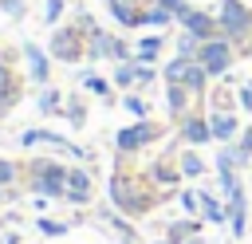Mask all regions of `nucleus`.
Segmentation results:
<instances>
[{
    "instance_id": "f257e3e1",
    "label": "nucleus",
    "mask_w": 252,
    "mask_h": 244,
    "mask_svg": "<svg viewBox=\"0 0 252 244\" xmlns=\"http://www.w3.org/2000/svg\"><path fill=\"white\" fill-rule=\"evenodd\" d=\"M106 189H110V205H114V213H122V216H142V213L154 209L150 189H146L142 177H134L130 169H114L110 181H106Z\"/></svg>"
},
{
    "instance_id": "f03ea898",
    "label": "nucleus",
    "mask_w": 252,
    "mask_h": 244,
    "mask_svg": "<svg viewBox=\"0 0 252 244\" xmlns=\"http://www.w3.org/2000/svg\"><path fill=\"white\" fill-rule=\"evenodd\" d=\"M28 185H32L35 197L59 201L63 189H67V165H59V161H32L28 165Z\"/></svg>"
},
{
    "instance_id": "7ed1b4c3",
    "label": "nucleus",
    "mask_w": 252,
    "mask_h": 244,
    "mask_svg": "<svg viewBox=\"0 0 252 244\" xmlns=\"http://www.w3.org/2000/svg\"><path fill=\"white\" fill-rule=\"evenodd\" d=\"M217 28H220V35L228 43H248V35H252V8H244L240 0H220Z\"/></svg>"
},
{
    "instance_id": "20e7f679",
    "label": "nucleus",
    "mask_w": 252,
    "mask_h": 244,
    "mask_svg": "<svg viewBox=\"0 0 252 244\" xmlns=\"http://www.w3.org/2000/svg\"><path fill=\"white\" fill-rule=\"evenodd\" d=\"M47 51H51V59H59V63H79V59L87 55V35H83L75 24H67V28H55V31H51V43H47Z\"/></svg>"
},
{
    "instance_id": "39448f33",
    "label": "nucleus",
    "mask_w": 252,
    "mask_h": 244,
    "mask_svg": "<svg viewBox=\"0 0 252 244\" xmlns=\"http://www.w3.org/2000/svg\"><path fill=\"white\" fill-rule=\"evenodd\" d=\"M158 134H161V126H158V122H150V118H138L134 126L118 130V138H114V150H118V157H130V153L146 150V146H150Z\"/></svg>"
},
{
    "instance_id": "423d86ee",
    "label": "nucleus",
    "mask_w": 252,
    "mask_h": 244,
    "mask_svg": "<svg viewBox=\"0 0 252 244\" xmlns=\"http://www.w3.org/2000/svg\"><path fill=\"white\" fill-rule=\"evenodd\" d=\"M165 83H181L189 94H201L205 91V83H209V71L197 63V59H173L169 67H165Z\"/></svg>"
},
{
    "instance_id": "0eeeda50",
    "label": "nucleus",
    "mask_w": 252,
    "mask_h": 244,
    "mask_svg": "<svg viewBox=\"0 0 252 244\" xmlns=\"http://www.w3.org/2000/svg\"><path fill=\"white\" fill-rule=\"evenodd\" d=\"M197 63H201L209 75H224V71H228V63H232V43H228L224 35L205 39V43L197 47Z\"/></svg>"
},
{
    "instance_id": "6e6552de",
    "label": "nucleus",
    "mask_w": 252,
    "mask_h": 244,
    "mask_svg": "<svg viewBox=\"0 0 252 244\" xmlns=\"http://www.w3.org/2000/svg\"><path fill=\"white\" fill-rule=\"evenodd\" d=\"M177 20H181V28H185V31H193L197 39H213V35H220V28H217V16H209V12L193 8V4H185V8L177 12Z\"/></svg>"
},
{
    "instance_id": "1a4fd4ad",
    "label": "nucleus",
    "mask_w": 252,
    "mask_h": 244,
    "mask_svg": "<svg viewBox=\"0 0 252 244\" xmlns=\"http://www.w3.org/2000/svg\"><path fill=\"white\" fill-rule=\"evenodd\" d=\"M91 173L87 169H67V189H63V201H71V205H87L91 201Z\"/></svg>"
},
{
    "instance_id": "9d476101",
    "label": "nucleus",
    "mask_w": 252,
    "mask_h": 244,
    "mask_svg": "<svg viewBox=\"0 0 252 244\" xmlns=\"http://www.w3.org/2000/svg\"><path fill=\"white\" fill-rule=\"evenodd\" d=\"M181 138H185L189 146H205V142L213 138L209 118H205V114H185V118H181Z\"/></svg>"
},
{
    "instance_id": "9b49d317",
    "label": "nucleus",
    "mask_w": 252,
    "mask_h": 244,
    "mask_svg": "<svg viewBox=\"0 0 252 244\" xmlns=\"http://www.w3.org/2000/svg\"><path fill=\"white\" fill-rule=\"evenodd\" d=\"M16 102H20V79L8 63H0V114H8Z\"/></svg>"
},
{
    "instance_id": "f8f14e48",
    "label": "nucleus",
    "mask_w": 252,
    "mask_h": 244,
    "mask_svg": "<svg viewBox=\"0 0 252 244\" xmlns=\"http://www.w3.org/2000/svg\"><path fill=\"white\" fill-rule=\"evenodd\" d=\"M110 12L122 28H142V0H110Z\"/></svg>"
},
{
    "instance_id": "ddd939ff",
    "label": "nucleus",
    "mask_w": 252,
    "mask_h": 244,
    "mask_svg": "<svg viewBox=\"0 0 252 244\" xmlns=\"http://www.w3.org/2000/svg\"><path fill=\"white\" fill-rule=\"evenodd\" d=\"M158 189H177V181H181V173L173 169V161L165 157V161H158V165H150V173H146Z\"/></svg>"
},
{
    "instance_id": "4468645a",
    "label": "nucleus",
    "mask_w": 252,
    "mask_h": 244,
    "mask_svg": "<svg viewBox=\"0 0 252 244\" xmlns=\"http://www.w3.org/2000/svg\"><path fill=\"white\" fill-rule=\"evenodd\" d=\"M24 59H28L32 79H35V83H47V75H51V71H47V55H43L35 43H24Z\"/></svg>"
},
{
    "instance_id": "2eb2a0df",
    "label": "nucleus",
    "mask_w": 252,
    "mask_h": 244,
    "mask_svg": "<svg viewBox=\"0 0 252 244\" xmlns=\"http://www.w3.org/2000/svg\"><path fill=\"white\" fill-rule=\"evenodd\" d=\"M224 201H228V205H224V209H228V224H232V232L240 236V232H244V189L236 185Z\"/></svg>"
},
{
    "instance_id": "dca6fc26",
    "label": "nucleus",
    "mask_w": 252,
    "mask_h": 244,
    "mask_svg": "<svg viewBox=\"0 0 252 244\" xmlns=\"http://www.w3.org/2000/svg\"><path fill=\"white\" fill-rule=\"evenodd\" d=\"M209 130H213V138H217V142H228V138L236 134V118H232L228 110H217V114L209 118Z\"/></svg>"
},
{
    "instance_id": "f3484780",
    "label": "nucleus",
    "mask_w": 252,
    "mask_h": 244,
    "mask_svg": "<svg viewBox=\"0 0 252 244\" xmlns=\"http://www.w3.org/2000/svg\"><path fill=\"white\" fill-rule=\"evenodd\" d=\"M185 98H189V91L181 87V83H165V102H169V114L181 122L185 118Z\"/></svg>"
},
{
    "instance_id": "a211bd4d",
    "label": "nucleus",
    "mask_w": 252,
    "mask_h": 244,
    "mask_svg": "<svg viewBox=\"0 0 252 244\" xmlns=\"http://www.w3.org/2000/svg\"><path fill=\"white\" fill-rule=\"evenodd\" d=\"M201 216H205V220H213V224H220V220H228V209H224L209 189H201Z\"/></svg>"
},
{
    "instance_id": "6ab92c4d",
    "label": "nucleus",
    "mask_w": 252,
    "mask_h": 244,
    "mask_svg": "<svg viewBox=\"0 0 252 244\" xmlns=\"http://www.w3.org/2000/svg\"><path fill=\"white\" fill-rule=\"evenodd\" d=\"M158 51H161V35H142V43L134 47V59L138 63H154Z\"/></svg>"
},
{
    "instance_id": "aec40b11",
    "label": "nucleus",
    "mask_w": 252,
    "mask_h": 244,
    "mask_svg": "<svg viewBox=\"0 0 252 244\" xmlns=\"http://www.w3.org/2000/svg\"><path fill=\"white\" fill-rule=\"evenodd\" d=\"M197 228H201L197 220H177V224H169L165 232H169L173 244H189V240H197Z\"/></svg>"
},
{
    "instance_id": "412c9836",
    "label": "nucleus",
    "mask_w": 252,
    "mask_h": 244,
    "mask_svg": "<svg viewBox=\"0 0 252 244\" xmlns=\"http://www.w3.org/2000/svg\"><path fill=\"white\" fill-rule=\"evenodd\" d=\"M201 43H205V39H197L193 31H181V35H177V55H181V59H197V47H201Z\"/></svg>"
},
{
    "instance_id": "4be33fe9",
    "label": "nucleus",
    "mask_w": 252,
    "mask_h": 244,
    "mask_svg": "<svg viewBox=\"0 0 252 244\" xmlns=\"http://www.w3.org/2000/svg\"><path fill=\"white\" fill-rule=\"evenodd\" d=\"M173 20V12H165L161 4H150L146 12H142V24H150V28H161V24H169Z\"/></svg>"
},
{
    "instance_id": "5701e85b",
    "label": "nucleus",
    "mask_w": 252,
    "mask_h": 244,
    "mask_svg": "<svg viewBox=\"0 0 252 244\" xmlns=\"http://www.w3.org/2000/svg\"><path fill=\"white\" fill-rule=\"evenodd\" d=\"M59 102H63V94H59L55 87H43V94H39V110H43V114H59V110H63Z\"/></svg>"
},
{
    "instance_id": "b1692460",
    "label": "nucleus",
    "mask_w": 252,
    "mask_h": 244,
    "mask_svg": "<svg viewBox=\"0 0 252 244\" xmlns=\"http://www.w3.org/2000/svg\"><path fill=\"white\" fill-rule=\"evenodd\" d=\"M177 165H181V173H185V177H201V173H205V161H201L197 153H181V157H177Z\"/></svg>"
},
{
    "instance_id": "393cba45",
    "label": "nucleus",
    "mask_w": 252,
    "mask_h": 244,
    "mask_svg": "<svg viewBox=\"0 0 252 244\" xmlns=\"http://www.w3.org/2000/svg\"><path fill=\"white\" fill-rule=\"evenodd\" d=\"M232 157H236V165H244V161H252V126L244 130V138L232 146Z\"/></svg>"
},
{
    "instance_id": "a878e982",
    "label": "nucleus",
    "mask_w": 252,
    "mask_h": 244,
    "mask_svg": "<svg viewBox=\"0 0 252 244\" xmlns=\"http://www.w3.org/2000/svg\"><path fill=\"white\" fill-rule=\"evenodd\" d=\"M83 87H87V91H94V94H110V83H106V79H98L94 71H87V75H83Z\"/></svg>"
},
{
    "instance_id": "bb28decb",
    "label": "nucleus",
    "mask_w": 252,
    "mask_h": 244,
    "mask_svg": "<svg viewBox=\"0 0 252 244\" xmlns=\"http://www.w3.org/2000/svg\"><path fill=\"white\" fill-rule=\"evenodd\" d=\"M63 16V0H43V24H55Z\"/></svg>"
},
{
    "instance_id": "cd10ccee",
    "label": "nucleus",
    "mask_w": 252,
    "mask_h": 244,
    "mask_svg": "<svg viewBox=\"0 0 252 244\" xmlns=\"http://www.w3.org/2000/svg\"><path fill=\"white\" fill-rule=\"evenodd\" d=\"M39 232H43V236H63V232H67V224H59V220H47V216H39Z\"/></svg>"
},
{
    "instance_id": "c85d7f7f",
    "label": "nucleus",
    "mask_w": 252,
    "mask_h": 244,
    "mask_svg": "<svg viewBox=\"0 0 252 244\" xmlns=\"http://www.w3.org/2000/svg\"><path fill=\"white\" fill-rule=\"evenodd\" d=\"M12 181H16V165H12L8 157H0V189H8Z\"/></svg>"
},
{
    "instance_id": "c756f323",
    "label": "nucleus",
    "mask_w": 252,
    "mask_h": 244,
    "mask_svg": "<svg viewBox=\"0 0 252 244\" xmlns=\"http://www.w3.org/2000/svg\"><path fill=\"white\" fill-rule=\"evenodd\" d=\"M126 110H130L134 118H146V110H150V106H146V98H138V94H130V98H126Z\"/></svg>"
},
{
    "instance_id": "7c9ffc66",
    "label": "nucleus",
    "mask_w": 252,
    "mask_h": 244,
    "mask_svg": "<svg viewBox=\"0 0 252 244\" xmlns=\"http://www.w3.org/2000/svg\"><path fill=\"white\" fill-rule=\"evenodd\" d=\"M177 201H181V209H185V213H197V209H201V193H189V189H185Z\"/></svg>"
},
{
    "instance_id": "2f4dec72",
    "label": "nucleus",
    "mask_w": 252,
    "mask_h": 244,
    "mask_svg": "<svg viewBox=\"0 0 252 244\" xmlns=\"http://www.w3.org/2000/svg\"><path fill=\"white\" fill-rule=\"evenodd\" d=\"M67 106H71V110H67V118H71L75 126H83V118H87V110H83V102H79V98H71Z\"/></svg>"
},
{
    "instance_id": "473e14b6",
    "label": "nucleus",
    "mask_w": 252,
    "mask_h": 244,
    "mask_svg": "<svg viewBox=\"0 0 252 244\" xmlns=\"http://www.w3.org/2000/svg\"><path fill=\"white\" fill-rule=\"evenodd\" d=\"M0 8H4L8 16H16V20L24 16V0H0Z\"/></svg>"
},
{
    "instance_id": "72a5a7b5",
    "label": "nucleus",
    "mask_w": 252,
    "mask_h": 244,
    "mask_svg": "<svg viewBox=\"0 0 252 244\" xmlns=\"http://www.w3.org/2000/svg\"><path fill=\"white\" fill-rule=\"evenodd\" d=\"M236 98H240V106H244V110H252V83H244V87L236 91Z\"/></svg>"
},
{
    "instance_id": "f704fd0d",
    "label": "nucleus",
    "mask_w": 252,
    "mask_h": 244,
    "mask_svg": "<svg viewBox=\"0 0 252 244\" xmlns=\"http://www.w3.org/2000/svg\"><path fill=\"white\" fill-rule=\"evenodd\" d=\"M154 4H161V8H165V12H173V16L185 8V0H154Z\"/></svg>"
},
{
    "instance_id": "c9c22d12",
    "label": "nucleus",
    "mask_w": 252,
    "mask_h": 244,
    "mask_svg": "<svg viewBox=\"0 0 252 244\" xmlns=\"http://www.w3.org/2000/svg\"><path fill=\"white\" fill-rule=\"evenodd\" d=\"M244 55H248V59H252V43H248V47H244Z\"/></svg>"
},
{
    "instance_id": "e433bc0d",
    "label": "nucleus",
    "mask_w": 252,
    "mask_h": 244,
    "mask_svg": "<svg viewBox=\"0 0 252 244\" xmlns=\"http://www.w3.org/2000/svg\"><path fill=\"white\" fill-rule=\"evenodd\" d=\"M0 63H8V55H4V51H0Z\"/></svg>"
},
{
    "instance_id": "4c0bfd02",
    "label": "nucleus",
    "mask_w": 252,
    "mask_h": 244,
    "mask_svg": "<svg viewBox=\"0 0 252 244\" xmlns=\"http://www.w3.org/2000/svg\"><path fill=\"white\" fill-rule=\"evenodd\" d=\"M161 244H173V240H161Z\"/></svg>"
},
{
    "instance_id": "58836bf2",
    "label": "nucleus",
    "mask_w": 252,
    "mask_h": 244,
    "mask_svg": "<svg viewBox=\"0 0 252 244\" xmlns=\"http://www.w3.org/2000/svg\"><path fill=\"white\" fill-rule=\"evenodd\" d=\"M106 4H110V0H106Z\"/></svg>"
},
{
    "instance_id": "ea45409f",
    "label": "nucleus",
    "mask_w": 252,
    "mask_h": 244,
    "mask_svg": "<svg viewBox=\"0 0 252 244\" xmlns=\"http://www.w3.org/2000/svg\"><path fill=\"white\" fill-rule=\"evenodd\" d=\"M0 193H4V189H0Z\"/></svg>"
}]
</instances>
